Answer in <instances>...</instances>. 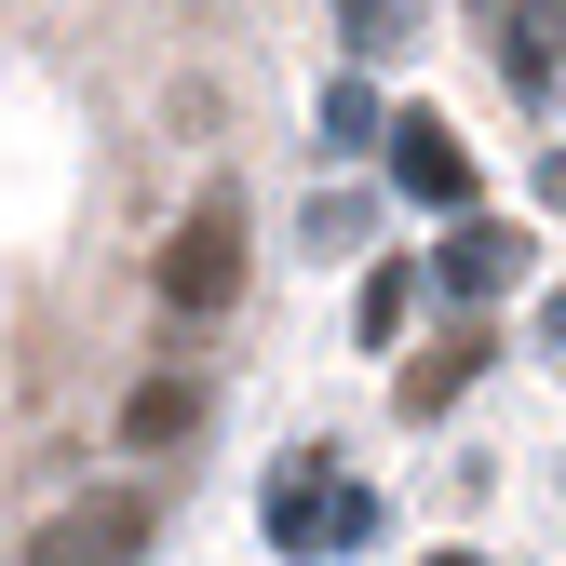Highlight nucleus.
<instances>
[{"label": "nucleus", "instance_id": "f257e3e1", "mask_svg": "<svg viewBox=\"0 0 566 566\" xmlns=\"http://www.w3.org/2000/svg\"><path fill=\"white\" fill-rule=\"evenodd\" d=\"M163 297H176V311H230V297H243V202H230V189H202V217L163 243Z\"/></svg>", "mask_w": 566, "mask_h": 566}, {"label": "nucleus", "instance_id": "f03ea898", "mask_svg": "<svg viewBox=\"0 0 566 566\" xmlns=\"http://www.w3.org/2000/svg\"><path fill=\"white\" fill-rule=\"evenodd\" d=\"M135 539H149V500H82V513H54L28 566H122Z\"/></svg>", "mask_w": 566, "mask_h": 566}, {"label": "nucleus", "instance_id": "7ed1b4c3", "mask_svg": "<svg viewBox=\"0 0 566 566\" xmlns=\"http://www.w3.org/2000/svg\"><path fill=\"white\" fill-rule=\"evenodd\" d=\"M391 176H405V202H472V149H459L432 108L391 122Z\"/></svg>", "mask_w": 566, "mask_h": 566}, {"label": "nucleus", "instance_id": "20e7f679", "mask_svg": "<svg viewBox=\"0 0 566 566\" xmlns=\"http://www.w3.org/2000/svg\"><path fill=\"white\" fill-rule=\"evenodd\" d=\"M553 28H566L553 0H513V14H500V82L513 95H553Z\"/></svg>", "mask_w": 566, "mask_h": 566}, {"label": "nucleus", "instance_id": "39448f33", "mask_svg": "<svg viewBox=\"0 0 566 566\" xmlns=\"http://www.w3.org/2000/svg\"><path fill=\"white\" fill-rule=\"evenodd\" d=\"M513 270H526V243H513L500 217H472V230L446 243V283H459V297H500V283H513Z\"/></svg>", "mask_w": 566, "mask_h": 566}, {"label": "nucleus", "instance_id": "423d86ee", "mask_svg": "<svg viewBox=\"0 0 566 566\" xmlns=\"http://www.w3.org/2000/svg\"><path fill=\"white\" fill-rule=\"evenodd\" d=\"M189 432H202V391L189 378H149V391L122 405V446H189Z\"/></svg>", "mask_w": 566, "mask_h": 566}, {"label": "nucleus", "instance_id": "0eeeda50", "mask_svg": "<svg viewBox=\"0 0 566 566\" xmlns=\"http://www.w3.org/2000/svg\"><path fill=\"white\" fill-rule=\"evenodd\" d=\"M405 311H418V270H405V256H391V270H365V337H378V350L405 337Z\"/></svg>", "mask_w": 566, "mask_h": 566}, {"label": "nucleus", "instance_id": "6e6552de", "mask_svg": "<svg viewBox=\"0 0 566 566\" xmlns=\"http://www.w3.org/2000/svg\"><path fill=\"white\" fill-rule=\"evenodd\" d=\"M472 365H485V337H459L446 365H405V418H418V405H446V391H472Z\"/></svg>", "mask_w": 566, "mask_h": 566}, {"label": "nucleus", "instance_id": "1a4fd4ad", "mask_svg": "<svg viewBox=\"0 0 566 566\" xmlns=\"http://www.w3.org/2000/svg\"><path fill=\"white\" fill-rule=\"evenodd\" d=\"M365 135H378V108H365V82H337V95H324V149H365Z\"/></svg>", "mask_w": 566, "mask_h": 566}, {"label": "nucleus", "instance_id": "9d476101", "mask_svg": "<svg viewBox=\"0 0 566 566\" xmlns=\"http://www.w3.org/2000/svg\"><path fill=\"white\" fill-rule=\"evenodd\" d=\"M337 28L350 41H391V0H337Z\"/></svg>", "mask_w": 566, "mask_h": 566}, {"label": "nucleus", "instance_id": "9b49d317", "mask_svg": "<svg viewBox=\"0 0 566 566\" xmlns=\"http://www.w3.org/2000/svg\"><path fill=\"white\" fill-rule=\"evenodd\" d=\"M539 350H553V365H566V283H553V297H539Z\"/></svg>", "mask_w": 566, "mask_h": 566}, {"label": "nucleus", "instance_id": "f8f14e48", "mask_svg": "<svg viewBox=\"0 0 566 566\" xmlns=\"http://www.w3.org/2000/svg\"><path fill=\"white\" fill-rule=\"evenodd\" d=\"M539 202H566V149H553V163H539Z\"/></svg>", "mask_w": 566, "mask_h": 566}, {"label": "nucleus", "instance_id": "ddd939ff", "mask_svg": "<svg viewBox=\"0 0 566 566\" xmlns=\"http://www.w3.org/2000/svg\"><path fill=\"white\" fill-rule=\"evenodd\" d=\"M432 566H472V553H432Z\"/></svg>", "mask_w": 566, "mask_h": 566}]
</instances>
